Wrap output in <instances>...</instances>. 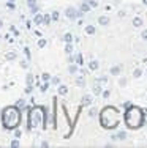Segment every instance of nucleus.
Returning <instances> with one entry per match:
<instances>
[{"label":"nucleus","instance_id":"f257e3e1","mask_svg":"<svg viewBox=\"0 0 147 148\" xmlns=\"http://www.w3.org/2000/svg\"><path fill=\"white\" fill-rule=\"evenodd\" d=\"M2 123L5 129H14L21 123V110L17 106H11V107L3 109L2 112Z\"/></svg>","mask_w":147,"mask_h":148},{"label":"nucleus","instance_id":"f03ea898","mask_svg":"<svg viewBox=\"0 0 147 148\" xmlns=\"http://www.w3.org/2000/svg\"><path fill=\"white\" fill-rule=\"evenodd\" d=\"M65 14H66V17H68V19H76V17L79 16V13L76 11L75 8H66V13H65Z\"/></svg>","mask_w":147,"mask_h":148},{"label":"nucleus","instance_id":"7ed1b4c3","mask_svg":"<svg viewBox=\"0 0 147 148\" xmlns=\"http://www.w3.org/2000/svg\"><path fill=\"white\" fill-rule=\"evenodd\" d=\"M66 93H68V87H65V85H60V87H59V95L65 96Z\"/></svg>","mask_w":147,"mask_h":148},{"label":"nucleus","instance_id":"20e7f679","mask_svg":"<svg viewBox=\"0 0 147 148\" xmlns=\"http://www.w3.org/2000/svg\"><path fill=\"white\" fill-rule=\"evenodd\" d=\"M98 22H100L101 25H108V24H109V17H106V16H101Z\"/></svg>","mask_w":147,"mask_h":148},{"label":"nucleus","instance_id":"39448f33","mask_svg":"<svg viewBox=\"0 0 147 148\" xmlns=\"http://www.w3.org/2000/svg\"><path fill=\"white\" fill-rule=\"evenodd\" d=\"M43 17H44L43 14H35V19H33L35 24H41V22H43Z\"/></svg>","mask_w":147,"mask_h":148},{"label":"nucleus","instance_id":"423d86ee","mask_svg":"<svg viewBox=\"0 0 147 148\" xmlns=\"http://www.w3.org/2000/svg\"><path fill=\"white\" fill-rule=\"evenodd\" d=\"M41 79H43L44 82H49V80H51V74H49V73H43V74H41Z\"/></svg>","mask_w":147,"mask_h":148},{"label":"nucleus","instance_id":"0eeeda50","mask_svg":"<svg viewBox=\"0 0 147 148\" xmlns=\"http://www.w3.org/2000/svg\"><path fill=\"white\" fill-rule=\"evenodd\" d=\"M52 21V17L49 16V14H44V17H43V22H44V25H49V22Z\"/></svg>","mask_w":147,"mask_h":148},{"label":"nucleus","instance_id":"6e6552de","mask_svg":"<svg viewBox=\"0 0 147 148\" xmlns=\"http://www.w3.org/2000/svg\"><path fill=\"white\" fill-rule=\"evenodd\" d=\"M63 41H65V43H71V41H73V36H71V33H66L65 36H63Z\"/></svg>","mask_w":147,"mask_h":148},{"label":"nucleus","instance_id":"1a4fd4ad","mask_svg":"<svg viewBox=\"0 0 147 148\" xmlns=\"http://www.w3.org/2000/svg\"><path fill=\"white\" fill-rule=\"evenodd\" d=\"M86 32H87L89 35H93V33H95V27H93V25H89V27H86Z\"/></svg>","mask_w":147,"mask_h":148},{"label":"nucleus","instance_id":"9d476101","mask_svg":"<svg viewBox=\"0 0 147 148\" xmlns=\"http://www.w3.org/2000/svg\"><path fill=\"white\" fill-rule=\"evenodd\" d=\"M122 71V66H114L112 69H111V74H119Z\"/></svg>","mask_w":147,"mask_h":148},{"label":"nucleus","instance_id":"9b49d317","mask_svg":"<svg viewBox=\"0 0 147 148\" xmlns=\"http://www.w3.org/2000/svg\"><path fill=\"white\" fill-rule=\"evenodd\" d=\"M71 51H73L71 43H66V46H65V52H66V54H71Z\"/></svg>","mask_w":147,"mask_h":148},{"label":"nucleus","instance_id":"f8f14e48","mask_svg":"<svg viewBox=\"0 0 147 148\" xmlns=\"http://www.w3.org/2000/svg\"><path fill=\"white\" fill-rule=\"evenodd\" d=\"M68 71L71 73V74H75V73H78V66L76 65H70V68H68Z\"/></svg>","mask_w":147,"mask_h":148},{"label":"nucleus","instance_id":"ddd939ff","mask_svg":"<svg viewBox=\"0 0 147 148\" xmlns=\"http://www.w3.org/2000/svg\"><path fill=\"white\" fill-rule=\"evenodd\" d=\"M5 58H6V60H14V58H16V54H14V52H10V54L5 55Z\"/></svg>","mask_w":147,"mask_h":148},{"label":"nucleus","instance_id":"4468645a","mask_svg":"<svg viewBox=\"0 0 147 148\" xmlns=\"http://www.w3.org/2000/svg\"><path fill=\"white\" fill-rule=\"evenodd\" d=\"M48 88H49V84L48 82H44L43 85L40 87V90H41V93H44V91H48Z\"/></svg>","mask_w":147,"mask_h":148},{"label":"nucleus","instance_id":"2eb2a0df","mask_svg":"<svg viewBox=\"0 0 147 148\" xmlns=\"http://www.w3.org/2000/svg\"><path fill=\"white\" fill-rule=\"evenodd\" d=\"M89 8H90V5H89V3H82V5H81V11H84V13H86V11H89Z\"/></svg>","mask_w":147,"mask_h":148},{"label":"nucleus","instance_id":"dca6fc26","mask_svg":"<svg viewBox=\"0 0 147 148\" xmlns=\"http://www.w3.org/2000/svg\"><path fill=\"white\" fill-rule=\"evenodd\" d=\"M90 103H92V98H90V96H86V98L82 99V104H84V106H87V104H90Z\"/></svg>","mask_w":147,"mask_h":148},{"label":"nucleus","instance_id":"f3484780","mask_svg":"<svg viewBox=\"0 0 147 148\" xmlns=\"http://www.w3.org/2000/svg\"><path fill=\"white\" fill-rule=\"evenodd\" d=\"M32 82H33V76H32V74H29V76H27V85L32 87Z\"/></svg>","mask_w":147,"mask_h":148},{"label":"nucleus","instance_id":"a211bd4d","mask_svg":"<svg viewBox=\"0 0 147 148\" xmlns=\"http://www.w3.org/2000/svg\"><path fill=\"white\" fill-rule=\"evenodd\" d=\"M133 24H135V25H136V27H139V25H142V21H141V19H139V17H136V19H135V21H133Z\"/></svg>","mask_w":147,"mask_h":148},{"label":"nucleus","instance_id":"6ab92c4d","mask_svg":"<svg viewBox=\"0 0 147 148\" xmlns=\"http://www.w3.org/2000/svg\"><path fill=\"white\" fill-rule=\"evenodd\" d=\"M76 84H78V85H84V84H86L84 77H78V79H76Z\"/></svg>","mask_w":147,"mask_h":148},{"label":"nucleus","instance_id":"aec40b11","mask_svg":"<svg viewBox=\"0 0 147 148\" xmlns=\"http://www.w3.org/2000/svg\"><path fill=\"white\" fill-rule=\"evenodd\" d=\"M38 46H40V47H44V46H46V40H44V38H41V40L38 41Z\"/></svg>","mask_w":147,"mask_h":148},{"label":"nucleus","instance_id":"412c9836","mask_svg":"<svg viewBox=\"0 0 147 148\" xmlns=\"http://www.w3.org/2000/svg\"><path fill=\"white\" fill-rule=\"evenodd\" d=\"M125 137H127V132H119V134H117V139H122V140H124Z\"/></svg>","mask_w":147,"mask_h":148},{"label":"nucleus","instance_id":"4be33fe9","mask_svg":"<svg viewBox=\"0 0 147 148\" xmlns=\"http://www.w3.org/2000/svg\"><path fill=\"white\" fill-rule=\"evenodd\" d=\"M51 17H52V21H57V19H59V13H57V11H54V13L51 14Z\"/></svg>","mask_w":147,"mask_h":148},{"label":"nucleus","instance_id":"5701e85b","mask_svg":"<svg viewBox=\"0 0 147 148\" xmlns=\"http://www.w3.org/2000/svg\"><path fill=\"white\" fill-rule=\"evenodd\" d=\"M98 68V63L97 62H92V63H90V69H97Z\"/></svg>","mask_w":147,"mask_h":148},{"label":"nucleus","instance_id":"b1692460","mask_svg":"<svg viewBox=\"0 0 147 148\" xmlns=\"http://www.w3.org/2000/svg\"><path fill=\"white\" fill-rule=\"evenodd\" d=\"M21 129H17V128H14V137H21Z\"/></svg>","mask_w":147,"mask_h":148},{"label":"nucleus","instance_id":"393cba45","mask_svg":"<svg viewBox=\"0 0 147 148\" xmlns=\"http://www.w3.org/2000/svg\"><path fill=\"white\" fill-rule=\"evenodd\" d=\"M93 93H101V88H100V85H95V88H93Z\"/></svg>","mask_w":147,"mask_h":148},{"label":"nucleus","instance_id":"a878e982","mask_svg":"<svg viewBox=\"0 0 147 148\" xmlns=\"http://www.w3.org/2000/svg\"><path fill=\"white\" fill-rule=\"evenodd\" d=\"M51 82H52V84H54V85H55V84H59V82H60V80H59V77H52V79H51Z\"/></svg>","mask_w":147,"mask_h":148},{"label":"nucleus","instance_id":"bb28decb","mask_svg":"<svg viewBox=\"0 0 147 148\" xmlns=\"http://www.w3.org/2000/svg\"><path fill=\"white\" fill-rule=\"evenodd\" d=\"M24 54H26V55H27V58H30V51H29V49H27V47H26V49H24Z\"/></svg>","mask_w":147,"mask_h":148},{"label":"nucleus","instance_id":"cd10ccee","mask_svg":"<svg viewBox=\"0 0 147 148\" xmlns=\"http://www.w3.org/2000/svg\"><path fill=\"white\" fill-rule=\"evenodd\" d=\"M11 147H19V140H13V142H11Z\"/></svg>","mask_w":147,"mask_h":148},{"label":"nucleus","instance_id":"c85d7f7f","mask_svg":"<svg viewBox=\"0 0 147 148\" xmlns=\"http://www.w3.org/2000/svg\"><path fill=\"white\" fill-rule=\"evenodd\" d=\"M76 60H78V65H82V57H81V55H78V58H76Z\"/></svg>","mask_w":147,"mask_h":148},{"label":"nucleus","instance_id":"c756f323","mask_svg":"<svg viewBox=\"0 0 147 148\" xmlns=\"http://www.w3.org/2000/svg\"><path fill=\"white\" fill-rule=\"evenodd\" d=\"M139 76H141V71H139V69H136V71H135V77H139Z\"/></svg>","mask_w":147,"mask_h":148},{"label":"nucleus","instance_id":"7c9ffc66","mask_svg":"<svg viewBox=\"0 0 147 148\" xmlns=\"http://www.w3.org/2000/svg\"><path fill=\"white\" fill-rule=\"evenodd\" d=\"M6 6H8L10 10H13V8H14V5H13V2H10V3H8V5H6Z\"/></svg>","mask_w":147,"mask_h":148},{"label":"nucleus","instance_id":"2f4dec72","mask_svg":"<svg viewBox=\"0 0 147 148\" xmlns=\"http://www.w3.org/2000/svg\"><path fill=\"white\" fill-rule=\"evenodd\" d=\"M142 38H144V40H147V30L142 32Z\"/></svg>","mask_w":147,"mask_h":148},{"label":"nucleus","instance_id":"473e14b6","mask_svg":"<svg viewBox=\"0 0 147 148\" xmlns=\"http://www.w3.org/2000/svg\"><path fill=\"white\" fill-rule=\"evenodd\" d=\"M2 27H3V21L0 19V29H2Z\"/></svg>","mask_w":147,"mask_h":148},{"label":"nucleus","instance_id":"72a5a7b5","mask_svg":"<svg viewBox=\"0 0 147 148\" xmlns=\"http://www.w3.org/2000/svg\"><path fill=\"white\" fill-rule=\"evenodd\" d=\"M142 3H144V5H147V0H142Z\"/></svg>","mask_w":147,"mask_h":148},{"label":"nucleus","instance_id":"f704fd0d","mask_svg":"<svg viewBox=\"0 0 147 148\" xmlns=\"http://www.w3.org/2000/svg\"><path fill=\"white\" fill-rule=\"evenodd\" d=\"M10 2H14V0H10Z\"/></svg>","mask_w":147,"mask_h":148}]
</instances>
